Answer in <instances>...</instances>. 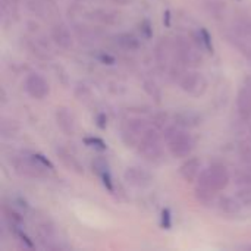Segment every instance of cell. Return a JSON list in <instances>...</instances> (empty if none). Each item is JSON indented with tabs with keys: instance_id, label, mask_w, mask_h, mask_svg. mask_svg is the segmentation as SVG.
<instances>
[{
	"instance_id": "6da1fadb",
	"label": "cell",
	"mask_w": 251,
	"mask_h": 251,
	"mask_svg": "<svg viewBox=\"0 0 251 251\" xmlns=\"http://www.w3.org/2000/svg\"><path fill=\"white\" fill-rule=\"evenodd\" d=\"M163 140L168 144L169 153L175 159H187V157H190L194 147H196L194 138L185 131V128H181L176 124L168 125L163 129Z\"/></svg>"
},
{
	"instance_id": "7a4b0ae2",
	"label": "cell",
	"mask_w": 251,
	"mask_h": 251,
	"mask_svg": "<svg viewBox=\"0 0 251 251\" xmlns=\"http://www.w3.org/2000/svg\"><path fill=\"white\" fill-rule=\"evenodd\" d=\"M175 57L181 60L185 66L197 68L203 63V49L185 35H178L174 38Z\"/></svg>"
},
{
	"instance_id": "3957f363",
	"label": "cell",
	"mask_w": 251,
	"mask_h": 251,
	"mask_svg": "<svg viewBox=\"0 0 251 251\" xmlns=\"http://www.w3.org/2000/svg\"><path fill=\"white\" fill-rule=\"evenodd\" d=\"M137 150L140 156L151 163H159L163 159V143L157 128H150L140 140Z\"/></svg>"
},
{
	"instance_id": "277c9868",
	"label": "cell",
	"mask_w": 251,
	"mask_h": 251,
	"mask_svg": "<svg viewBox=\"0 0 251 251\" xmlns=\"http://www.w3.org/2000/svg\"><path fill=\"white\" fill-rule=\"evenodd\" d=\"M231 176L225 165L222 163H212L207 169H203L197 184L209 187L215 191H224L229 185Z\"/></svg>"
},
{
	"instance_id": "5b68a950",
	"label": "cell",
	"mask_w": 251,
	"mask_h": 251,
	"mask_svg": "<svg viewBox=\"0 0 251 251\" xmlns=\"http://www.w3.org/2000/svg\"><path fill=\"white\" fill-rule=\"evenodd\" d=\"M15 172L19 174L21 176L25 178H31V179H38V178H44L47 175V169L44 166H41L34 157L32 154H19V156H13V159L10 160Z\"/></svg>"
},
{
	"instance_id": "8992f818",
	"label": "cell",
	"mask_w": 251,
	"mask_h": 251,
	"mask_svg": "<svg viewBox=\"0 0 251 251\" xmlns=\"http://www.w3.org/2000/svg\"><path fill=\"white\" fill-rule=\"evenodd\" d=\"M151 126L149 122L143 118H131L126 121V124L122 128L121 138L126 147H137L141 137L150 129Z\"/></svg>"
},
{
	"instance_id": "52a82bcc",
	"label": "cell",
	"mask_w": 251,
	"mask_h": 251,
	"mask_svg": "<svg viewBox=\"0 0 251 251\" xmlns=\"http://www.w3.org/2000/svg\"><path fill=\"white\" fill-rule=\"evenodd\" d=\"M178 84L184 93L193 97H200L207 90V79L199 71H187Z\"/></svg>"
},
{
	"instance_id": "ba28073f",
	"label": "cell",
	"mask_w": 251,
	"mask_h": 251,
	"mask_svg": "<svg viewBox=\"0 0 251 251\" xmlns=\"http://www.w3.org/2000/svg\"><path fill=\"white\" fill-rule=\"evenodd\" d=\"M24 88H25L26 94L35 100H43L50 93V85H49L47 79L41 74H37V72H31L26 75V78L24 81Z\"/></svg>"
},
{
	"instance_id": "9c48e42d",
	"label": "cell",
	"mask_w": 251,
	"mask_h": 251,
	"mask_svg": "<svg viewBox=\"0 0 251 251\" xmlns=\"http://www.w3.org/2000/svg\"><path fill=\"white\" fill-rule=\"evenodd\" d=\"M124 178L135 188H147L153 184V175L141 166H128L124 172Z\"/></svg>"
},
{
	"instance_id": "30bf717a",
	"label": "cell",
	"mask_w": 251,
	"mask_h": 251,
	"mask_svg": "<svg viewBox=\"0 0 251 251\" xmlns=\"http://www.w3.org/2000/svg\"><path fill=\"white\" fill-rule=\"evenodd\" d=\"M54 118H56V125L59 126V129L65 134V135H74L76 131V122H75V116L71 112L69 107L66 106H59L54 112Z\"/></svg>"
},
{
	"instance_id": "8fae6325",
	"label": "cell",
	"mask_w": 251,
	"mask_h": 251,
	"mask_svg": "<svg viewBox=\"0 0 251 251\" xmlns=\"http://www.w3.org/2000/svg\"><path fill=\"white\" fill-rule=\"evenodd\" d=\"M172 56H175V49H174V40L168 37H162L154 47V57L156 62L160 66H171L172 63Z\"/></svg>"
},
{
	"instance_id": "7c38bea8",
	"label": "cell",
	"mask_w": 251,
	"mask_h": 251,
	"mask_svg": "<svg viewBox=\"0 0 251 251\" xmlns=\"http://www.w3.org/2000/svg\"><path fill=\"white\" fill-rule=\"evenodd\" d=\"M50 35H51L53 43L56 46H59L60 49H65V50L72 49V46H74V37H72L69 28L63 22H56L51 26Z\"/></svg>"
},
{
	"instance_id": "4fadbf2b",
	"label": "cell",
	"mask_w": 251,
	"mask_h": 251,
	"mask_svg": "<svg viewBox=\"0 0 251 251\" xmlns=\"http://www.w3.org/2000/svg\"><path fill=\"white\" fill-rule=\"evenodd\" d=\"M87 18L94 21V22L103 24V25H118L122 21L121 12L113 10V9H104V7L90 10L87 13Z\"/></svg>"
},
{
	"instance_id": "5bb4252c",
	"label": "cell",
	"mask_w": 251,
	"mask_h": 251,
	"mask_svg": "<svg viewBox=\"0 0 251 251\" xmlns=\"http://www.w3.org/2000/svg\"><path fill=\"white\" fill-rule=\"evenodd\" d=\"M56 156H57V159L62 162V165L68 169V171H71V172H74V174H76V175H84V166H82V163L75 157V154L72 153V151H69L66 147H63V146H57L56 147Z\"/></svg>"
},
{
	"instance_id": "9a60e30c",
	"label": "cell",
	"mask_w": 251,
	"mask_h": 251,
	"mask_svg": "<svg viewBox=\"0 0 251 251\" xmlns=\"http://www.w3.org/2000/svg\"><path fill=\"white\" fill-rule=\"evenodd\" d=\"M201 174V160L199 157H188L179 168V175L187 182H194Z\"/></svg>"
},
{
	"instance_id": "2e32d148",
	"label": "cell",
	"mask_w": 251,
	"mask_h": 251,
	"mask_svg": "<svg viewBox=\"0 0 251 251\" xmlns=\"http://www.w3.org/2000/svg\"><path fill=\"white\" fill-rule=\"evenodd\" d=\"M237 112L243 121H249L251 118V87L246 84L237 94Z\"/></svg>"
},
{
	"instance_id": "e0dca14e",
	"label": "cell",
	"mask_w": 251,
	"mask_h": 251,
	"mask_svg": "<svg viewBox=\"0 0 251 251\" xmlns=\"http://www.w3.org/2000/svg\"><path fill=\"white\" fill-rule=\"evenodd\" d=\"M201 121H203L201 115L197 113V112H194V110H179L174 116V122L178 126L185 128V129L199 126L201 124Z\"/></svg>"
},
{
	"instance_id": "ac0fdd59",
	"label": "cell",
	"mask_w": 251,
	"mask_h": 251,
	"mask_svg": "<svg viewBox=\"0 0 251 251\" xmlns=\"http://www.w3.org/2000/svg\"><path fill=\"white\" fill-rule=\"evenodd\" d=\"M216 209L222 213V215H228V216H237L241 213L243 204L240 203V200L237 197H231V196H222L218 197L216 201Z\"/></svg>"
},
{
	"instance_id": "d6986e66",
	"label": "cell",
	"mask_w": 251,
	"mask_h": 251,
	"mask_svg": "<svg viewBox=\"0 0 251 251\" xmlns=\"http://www.w3.org/2000/svg\"><path fill=\"white\" fill-rule=\"evenodd\" d=\"M218 191L209 188V187H204V185H200L197 184L196 190H194V196H196V200L201 204V206H206V207H212V206H216V201H218V196H216Z\"/></svg>"
},
{
	"instance_id": "ffe728a7",
	"label": "cell",
	"mask_w": 251,
	"mask_h": 251,
	"mask_svg": "<svg viewBox=\"0 0 251 251\" xmlns=\"http://www.w3.org/2000/svg\"><path fill=\"white\" fill-rule=\"evenodd\" d=\"M115 43L121 49H124L126 51H135V50H138L141 47V43H140L138 37H135L131 32H119V34H116L115 35Z\"/></svg>"
},
{
	"instance_id": "44dd1931",
	"label": "cell",
	"mask_w": 251,
	"mask_h": 251,
	"mask_svg": "<svg viewBox=\"0 0 251 251\" xmlns=\"http://www.w3.org/2000/svg\"><path fill=\"white\" fill-rule=\"evenodd\" d=\"M232 29H234L235 35H238L244 40L251 38V16H247V15L235 16V19L232 22Z\"/></svg>"
},
{
	"instance_id": "7402d4cb",
	"label": "cell",
	"mask_w": 251,
	"mask_h": 251,
	"mask_svg": "<svg viewBox=\"0 0 251 251\" xmlns=\"http://www.w3.org/2000/svg\"><path fill=\"white\" fill-rule=\"evenodd\" d=\"M193 40H194L203 50H207L209 53H213L212 37H210V34H209V31H207L206 28H200V29L194 34Z\"/></svg>"
},
{
	"instance_id": "603a6c76",
	"label": "cell",
	"mask_w": 251,
	"mask_h": 251,
	"mask_svg": "<svg viewBox=\"0 0 251 251\" xmlns=\"http://www.w3.org/2000/svg\"><path fill=\"white\" fill-rule=\"evenodd\" d=\"M234 181L238 188H249L251 187V166L237 169L234 174Z\"/></svg>"
},
{
	"instance_id": "cb8c5ba5",
	"label": "cell",
	"mask_w": 251,
	"mask_h": 251,
	"mask_svg": "<svg viewBox=\"0 0 251 251\" xmlns=\"http://www.w3.org/2000/svg\"><path fill=\"white\" fill-rule=\"evenodd\" d=\"M0 9H1V16L3 19L18 16V0H0Z\"/></svg>"
},
{
	"instance_id": "d4e9b609",
	"label": "cell",
	"mask_w": 251,
	"mask_h": 251,
	"mask_svg": "<svg viewBox=\"0 0 251 251\" xmlns=\"http://www.w3.org/2000/svg\"><path fill=\"white\" fill-rule=\"evenodd\" d=\"M74 31H75L76 37L84 43H93L96 40V32L90 26H85L82 24H76L74 26Z\"/></svg>"
},
{
	"instance_id": "484cf974",
	"label": "cell",
	"mask_w": 251,
	"mask_h": 251,
	"mask_svg": "<svg viewBox=\"0 0 251 251\" xmlns=\"http://www.w3.org/2000/svg\"><path fill=\"white\" fill-rule=\"evenodd\" d=\"M3 215H4V219L7 221V224L10 225V228H21L24 219L15 209L4 206L3 207Z\"/></svg>"
},
{
	"instance_id": "4316f807",
	"label": "cell",
	"mask_w": 251,
	"mask_h": 251,
	"mask_svg": "<svg viewBox=\"0 0 251 251\" xmlns=\"http://www.w3.org/2000/svg\"><path fill=\"white\" fill-rule=\"evenodd\" d=\"M143 85H144V91H146L154 101L159 103V101L162 100V90H160V87L157 85L156 81H153V79H144Z\"/></svg>"
},
{
	"instance_id": "83f0119b",
	"label": "cell",
	"mask_w": 251,
	"mask_h": 251,
	"mask_svg": "<svg viewBox=\"0 0 251 251\" xmlns=\"http://www.w3.org/2000/svg\"><path fill=\"white\" fill-rule=\"evenodd\" d=\"M206 9L215 18H222V16H225V12H226L225 3L219 1V0H209V1H206Z\"/></svg>"
},
{
	"instance_id": "f1b7e54d",
	"label": "cell",
	"mask_w": 251,
	"mask_h": 251,
	"mask_svg": "<svg viewBox=\"0 0 251 251\" xmlns=\"http://www.w3.org/2000/svg\"><path fill=\"white\" fill-rule=\"evenodd\" d=\"M91 168H93V172H96L99 178H100L103 174H106V172H110L109 162H107L104 157H101V156L96 157V159L91 162Z\"/></svg>"
},
{
	"instance_id": "f546056e",
	"label": "cell",
	"mask_w": 251,
	"mask_h": 251,
	"mask_svg": "<svg viewBox=\"0 0 251 251\" xmlns=\"http://www.w3.org/2000/svg\"><path fill=\"white\" fill-rule=\"evenodd\" d=\"M0 131H1L3 137H13L18 132V124L12 119L3 118L1 124H0Z\"/></svg>"
},
{
	"instance_id": "4dcf8cb0",
	"label": "cell",
	"mask_w": 251,
	"mask_h": 251,
	"mask_svg": "<svg viewBox=\"0 0 251 251\" xmlns=\"http://www.w3.org/2000/svg\"><path fill=\"white\" fill-rule=\"evenodd\" d=\"M75 97L81 101V103H90L91 100H93V93H91V90L87 87V85H84V84H79V85H76V88H75Z\"/></svg>"
},
{
	"instance_id": "1f68e13d",
	"label": "cell",
	"mask_w": 251,
	"mask_h": 251,
	"mask_svg": "<svg viewBox=\"0 0 251 251\" xmlns=\"http://www.w3.org/2000/svg\"><path fill=\"white\" fill-rule=\"evenodd\" d=\"M151 124L157 128V129H165L169 125V115L165 112L156 113L151 119Z\"/></svg>"
},
{
	"instance_id": "d6a6232c",
	"label": "cell",
	"mask_w": 251,
	"mask_h": 251,
	"mask_svg": "<svg viewBox=\"0 0 251 251\" xmlns=\"http://www.w3.org/2000/svg\"><path fill=\"white\" fill-rule=\"evenodd\" d=\"M13 229V234H15V237L18 238V241L25 247V249H34L35 246H34V243L29 240V237L21 229V228H12Z\"/></svg>"
},
{
	"instance_id": "836d02e7",
	"label": "cell",
	"mask_w": 251,
	"mask_h": 251,
	"mask_svg": "<svg viewBox=\"0 0 251 251\" xmlns=\"http://www.w3.org/2000/svg\"><path fill=\"white\" fill-rule=\"evenodd\" d=\"M235 197L240 200V203L246 207H251V187L249 188H238Z\"/></svg>"
},
{
	"instance_id": "e575fe53",
	"label": "cell",
	"mask_w": 251,
	"mask_h": 251,
	"mask_svg": "<svg viewBox=\"0 0 251 251\" xmlns=\"http://www.w3.org/2000/svg\"><path fill=\"white\" fill-rule=\"evenodd\" d=\"M84 144L88 146V147H93L96 150H100V151L107 149V144L99 137H87V138H84Z\"/></svg>"
},
{
	"instance_id": "d590c367",
	"label": "cell",
	"mask_w": 251,
	"mask_h": 251,
	"mask_svg": "<svg viewBox=\"0 0 251 251\" xmlns=\"http://www.w3.org/2000/svg\"><path fill=\"white\" fill-rule=\"evenodd\" d=\"M140 32H141V35L144 37V38H151V35H153V28H151V24H150V21L149 19H143L141 22H140Z\"/></svg>"
},
{
	"instance_id": "8d00e7d4",
	"label": "cell",
	"mask_w": 251,
	"mask_h": 251,
	"mask_svg": "<svg viewBox=\"0 0 251 251\" xmlns=\"http://www.w3.org/2000/svg\"><path fill=\"white\" fill-rule=\"evenodd\" d=\"M160 225H162L163 229H171V226H172V213H171L169 209H163L162 210Z\"/></svg>"
},
{
	"instance_id": "74e56055",
	"label": "cell",
	"mask_w": 251,
	"mask_h": 251,
	"mask_svg": "<svg viewBox=\"0 0 251 251\" xmlns=\"http://www.w3.org/2000/svg\"><path fill=\"white\" fill-rule=\"evenodd\" d=\"M240 154L243 157L244 162L251 163V144L250 143H243L240 147Z\"/></svg>"
},
{
	"instance_id": "f35d334b",
	"label": "cell",
	"mask_w": 251,
	"mask_h": 251,
	"mask_svg": "<svg viewBox=\"0 0 251 251\" xmlns=\"http://www.w3.org/2000/svg\"><path fill=\"white\" fill-rule=\"evenodd\" d=\"M31 154H32V157H34V159H35L41 166H44L46 169L51 171V169L54 168V166H53V163H51L47 157H44L43 154H40V153H31Z\"/></svg>"
},
{
	"instance_id": "ab89813d",
	"label": "cell",
	"mask_w": 251,
	"mask_h": 251,
	"mask_svg": "<svg viewBox=\"0 0 251 251\" xmlns=\"http://www.w3.org/2000/svg\"><path fill=\"white\" fill-rule=\"evenodd\" d=\"M97 59H99L101 63H104V65H113V63L116 62V59H115L112 54L106 53V51H100V53L97 54Z\"/></svg>"
},
{
	"instance_id": "60d3db41",
	"label": "cell",
	"mask_w": 251,
	"mask_h": 251,
	"mask_svg": "<svg viewBox=\"0 0 251 251\" xmlns=\"http://www.w3.org/2000/svg\"><path fill=\"white\" fill-rule=\"evenodd\" d=\"M96 124H97V126H99L100 129H104L106 125H107V118H106V115H104V113H97V115H96Z\"/></svg>"
},
{
	"instance_id": "b9f144b4",
	"label": "cell",
	"mask_w": 251,
	"mask_h": 251,
	"mask_svg": "<svg viewBox=\"0 0 251 251\" xmlns=\"http://www.w3.org/2000/svg\"><path fill=\"white\" fill-rule=\"evenodd\" d=\"M110 1L115 3V4H119V6H126V4L131 3V0H110Z\"/></svg>"
},
{
	"instance_id": "7bdbcfd3",
	"label": "cell",
	"mask_w": 251,
	"mask_h": 251,
	"mask_svg": "<svg viewBox=\"0 0 251 251\" xmlns=\"http://www.w3.org/2000/svg\"><path fill=\"white\" fill-rule=\"evenodd\" d=\"M163 16H165V18H163V21H166V25L169 26V19H171V12H169V10H166Z\"/></svg>"
},
{
	"instance_id": "ee69618b",
	"label": "cell",
	"mask_w": 251,
	"mask_h": 251,
	"mask_svg": "<svg viewBox=\"0 0 251 251\" xmlns=\"http://www.w3.org/2000/svg\"><path fill=\"white\" fill-rule=\"evenodd\" d=\"M246 85H249V87H251V76H249V78L246 79Z\"/></svg>"
},
{
	"instance_id": "f6af8a7d",
	"label": "cell",
	"mask_w": 251,
	"mask_h": 251,
	"mask_svg": "<svg viewBox=\"0 0 251 251\" xmlns=\"http://www.w3.org/2000/svg\"><path fill=\"white\" fill-rule=\"evenodd\" d=\"M249 250H251V246H249Z\"/></svg>"
},
{
	"instance_id": "bcb514c9",
	"label": "cell",
	"mask_w": 251,
	"mask_h": 251,
	"mask_svg": "<svg viewBox=\"0 0 251 251\" xmlns=\"http://www.w3.org/2000/svg\"><path fill=\"white\" fill-rule=\"evenodd\" d=\"M76 1H81V0H76Z\"/></svg>"
}]
</instances>
